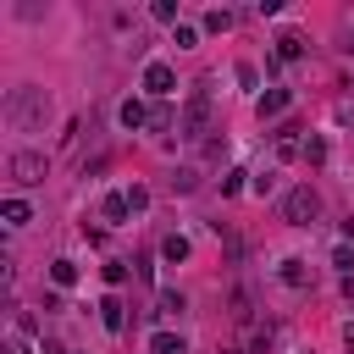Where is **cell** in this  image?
<instances>
[{
    "label": "cell",
    "mask_w": 354,
    "mask_h": 354,
    "mask_svg": "<svg viewBox=\"0 0 354 354\" xmlns=\"http://www.w3.org/2000/svg\"><path fill=\"white\" fill-rule=\"evenodd\" d=\"M221 354H243V348H221Z\"/></svg>",
    "instance_id": "cell-21"
},
{
    "label": "cell",
    "mask_w": 354,
    "mask_h": 354,
    "mask_svg": "<svg viewBox=\"0 0 354 354\" xmlns=\"http://www.w3.org/2000/svg\"><path fill=\"white\" fill-rule=\"evenodd\" d=\"M6 122H11L17 133H44V122H50V94H44L39 83H17V88L6 94Z\"/></svg>",
    "instance_id": "cell-1"
},
{
    "label": "cell",
    "mask_w": 354,
    "mask_h": 354,
    "mask_svg": "<svg viewBox=\"0 0 354 354\" xmlns=\"http://www.w3.org/2000/svg\"><path fill=\"white\" fill-rule=\"evenodd\" d=\"M288 100H293L288 88H266V94H260V116H277V111H288Z\"/></svg>",
    "instance_id": "cell-8"
},
{
    "label": "cell",
    "mask_w": 354,
    "mask_h": 354,
    "mask_svg": "<svg viewBox=\"0 0 354 354\" xmlns=\"http://www.w3.org/2000/svg\"><path fill=\"white\" fill-rule=\"evenodd\" d=\"M100 321H105V332H122V326H127V315H122V299H116V293H105V299H100Z\"/></svg>",
    "instance_id": "cell-6"
},
{
    "label": "cell",
    "mask_w": 354,
    "mask_h": 354,
    "mask_svg": "<svg viewBox=\"0 0 354 354\" xmlns=\"http://www.w3.org/2000/svg\"><path fill=\"white\" fill-rule=\"evenodd\" d=\"M160 254H166L171 266H183V260H188V238H177V232H171V238L160 243Z\"/></svg>",
    "instance_id": "cell-11"
},
{
    "label": "cell",
    "mask_w": 354,
    "mask_h": 354,
    "mask_svg": "<svg viewBox=\"0 0 354 354\" xmlns=\"http://www.w3.org/2000/svg\"><path fill=\"white\" fill-rule=\"evenodd\" d=\"M144 88H149V94H171V88H177V72H171L166 61H149V66H144Z\"/></svg>",
    "instance_id": "cell-5"
},
{
    "label": "cell",
    "mask_w": 354,
    "mask_h": 354,
    "mask_svg": "<svg viewBox=\"0 0 354 354\" xmlns=\"http://www.w3.org/2000/svg\"><path fill=\"white\" fill-rule=\"evenodd\" d=\"M205 28H210V33H227V28H232V11H210Z\"/></svg>",
    "instance_id": "cell-17"
},
{
    "label": "cell",
    "mask_w": 354,
    "mask_h": 354,
    "mask_svg": "<svg viewBox=\"0 0 354 354\" xmlns=\"http://www.w3.org/2000/svg\"><path fill=\"white\" fill-rule=\"evenodd\" d=\"M343 343H348V354H354V326H348V332H343Z\"/></svg>",
    "instance_id": "cell-20"
},
{
    "label": "cell",
    "mask_w": 354,
    "mask_h": 354,
    "mask_svg": "<svg viewBox=\"0 0 354 354\" xmlns=\"http://www.w3.org/2000/svg\"><path fill=\"white\" fill-rule=\"evenodd\" d=\"M50 282H55V288H72V282H77V266H72V260H55V266H50Z\"/></svg>",
    "instance_id": "cell-13"
},
{
    "label": "cell",
    "mask_w": 354,
    "mask_h": 354,
    "mask_svg": "<svg viewBox=\"0 0 354 354\" xmlns=\"http://www.w3.org/2000/svg\"><path fill=\"white\" fill-rule=\"evenodd\" d=\"M332 266H337L343 277H354V249H348V243H337V254H332Z\"/></svg>",
    "instance_id": "cell-16"
},
{
    "label": "cell",
    "mask_w": 354,
    "mask_h": 354,
    "mask_svg": "<svg viewBox=\"0 0 354 354\" xmlns=\"http://www.w3.org/2000/svg\"><path fill=\"white\" fill-rule=\"evenodd\" d=\"M205 122H210V94L194 88V100H188V111H183V138H199Z\"/></svg>",
    "instance_id": "cell-4"
},
{
    "label": "cell",
    "mask_w": 354,
    "mask_h": 354,
    "mask_svg": "<svg viewBox=\"0 0 354 354\" xmlns=\"http://www.w3.org/2000/svg\"><path fill=\"white\" fill-rule=\"evenodd\" d=\"M144 122H149V111H144L138 100H127V105H122V127H144Z\"/></svg>",
    "instance_id": "cell-14"
},
{
    "label": "cell",
    "mask_w": 354,
    "mask_h": 354,
    "mask_svg": "<svg viewBox=\"0 0 354 354\" xmlns=\"http://www.w3.org/2000/svg\"><path fill=\"white\" fill-rule=\"evenodd\" d=\"M100 210H105V221H127V210H133V205H127V194H105V205H100Z\"/></svg>",
    "instance_id": "cell-9"
},
{
    "label": "cell",
    "mask_w": 354,
    "mask_h": 354,
    "mask_svg": "<svg viewBox=\"0 0 354 354\" xmlns=\"http://www.w3.org/2000/svg\"><path fill=\"white\" fill-rule=\"evenodd\" d=\"M149 354H188V348H183V337H171V332H155V337H149Z\"/></svg>",
    "instance_id": "cell-10"
},
{
    "label": "cell",
    "mask_w": 354,
    "mask_h": 354,
    "mask_svg": "<svg viewBox=\"0 0 354 354\" xmlns=\"http://www.w3.org/2000/svg\"><path fill=\"white\" fill-rule=\"evenodd\" d=\"M232 321L249 326V293H232Z\"/></svg>",
    "instance_id": "cell-19"
},
{
    "label": "cell",
    "mask_w": 354,
    "mask_h": 354,
    "mask_svg": "<svg viewBox=\"0 0 354 354\" xmlns=\"http://www.w3.org/2000/svg\"><path fill=\"white\" fill-rule=\"evenodd\" d=\"M155 304H160V315H183V310H188V304H183V293H171V288H166Z\"/></svg>",
    "instance_id": "cell-15"
},
{
    "label": "cell",
    "mask_w": 354,
    "mask_h": 354,
    "mask_svg": "<svg viewBox=\"0 0 354 354\" xmlns=\"http://www.w3.org/2000/svg\"><path fill=\"white\" fill-rule=\"evenodd\" d=\"M6 171H11L17 183H44V171H50V160H44L39 149H17V155L6 160Z\"/></svg>",
    "instance_id": "cell-3"
},
{
    "label": "cell",
    "mask_w": 354,
    "mask_h": 354,
    "mask_svg": "<svg viewBox=\"0 0 354 354\" xmlns=\"http://www.w3.org/2000/svg\"><path fill=\"white\" fill-rule=\"evenodd\" d=\"M282 282H288V288H304V282H310L304 260H282Z\"/></svg>",
    "instance_id": "cell-12"
},
{
    "label": "cell",
    "mask_w": 354,
    "mask_h": 354,
    "mask_svg": "<svg viewBox=\"0 0 354 354\" xmlns=\"http://www.w3.org/2000/svg\"><path fill=\"white\" fill-rule=\"evenodd\" d=\"M282 216H288L293 227H310V221L321 216V199H315V188H288V199H282Z\"/></svg>",
    "instance_id": "cell-2"
},
{
    "label": "cell",
    "mask_w": 354,
    "mask_h": 354,
    "mask_svg": "<svg viewBox=\"0 0 354 354\" xmlns=\"http://www.w3.org/2000/svg\"><path fill=\"white\" fill-rule=\"evenodd\" d=\"M0 216H6V227H28V221H33L28 199H6V205H0Z\"/></svg>",
    "instance_id": "cell-7"
},
{
    "label": "cell",
    "mask_w": 354,
    "mask_h": 354,
    "mask_svg": "<svg viewBox=\"0 0 354 354\" xmlns=\"http://www.w3.org/2000/svg\"><path fill=\"white\" fill-rule=\"evenodd\" d=\"M304 160L321 166V160H326V138H310V144H304Z\"/></svg>",
    "instance_id": "cell-18"
}]
</instances>
